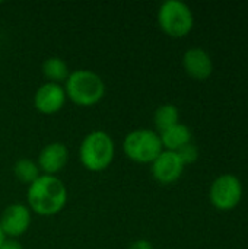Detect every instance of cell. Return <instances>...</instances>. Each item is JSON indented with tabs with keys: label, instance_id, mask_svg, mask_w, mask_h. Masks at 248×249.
<instances>
[{
	"label": "cell",
	"instance_id": "obj_1",
	"mask_svg": "<svg viewBox=\"0 0 248 249\" xmlns=\"http://www.w3.org/2000/svg\"><path fill=\"white\" fill-rule=\"evenodd\" d=\"M28 207L39 216H54L67 203V190L63 181L54 175H39L26 191Z\"/></svg>",
	"mask_w": 248,
	"mask_h": 249
},
{
	"label": "cell",
	"instance_id": "obj_2",
	"mask_svg": "<svg viewBox=\"0 0 248 249\" xmlns=\"http://www.w3.org/2000/svg\"><path fill=\"white\" fill-rule=\"evenodd\" d=\"M64 83L66 96L79 107H92L105 95L104 80L92 70L79 69L70 71Z\"/></svg>",
	"mask_w": 248,
	"mask_h": 249
},
{
	"label": "cell",
	"instance_id": "obj_3",
	"mask_svg": "<svg viewBox=\"0 0 248 249\" xmlns=\"http://www.w3.org/2000/svg\"><path fill=\"white\" fill-rule=\"evenodd\" d=\"M80 163L92 172L107 169L114 159V142L102 130L91 131L85 136L79 147Z\"/></svg>",
	"mask_w": 248,
	"mask_h": 249
},
{
	"label": "cell",
	"instance_id": "obj_4",
	"mask_svg": "<svg viewBox=\"0 0 248 249\" xmlns=\"http://www.w3.org/2000/svg\"><path fill=\"white\" fill-rule=\"evenodd\" d=\"M124 155L137 163H152L162 152L159 134L153 130L137 128L130 131L123 140Z\"/></svg>",
	"mask_w": 248,
	"mask_h": 249
},
{
	"label": "cell",
	"instance_id": "obj_5",
	"mask_svg": "<svg viewBox=\"0 0 248 249\" xmlns=\"http://www.w3.org/2000/svg\"><path fill=\"white\" fill-rule=\"evenodd\" d=\"M159 28L171 38L186 36L194 25L191 9L180 0H167L158 10Z\"/></svg>",
	"mask_w": 248,
	"mask_h": 249
},
{
	"label": "cell",
	"instance_id": "obj_6",
	"mask_svg": "<svg viewBox=\"0 0 248 249\" xmlns=\"http://www.w3.org/2000/svg\"><path fill=\"white\" fill-rule=\"evenodd\" d=\"M209 198L212 206L221 212L235 209L243 198V184L240 178L232 174L219 175L210 185Z\"/></svg>",
	"mask_w": 248,
	"mask_h": 249
},
{
	"label": "cell",
	"instance_id": "obj_7",
	"mask_svg": "<svg viewBox=\"0 0 248 249\" xmlns=\"http://www.w3.org/2000/svg\"><path fill=\"white\" fill-rule=\"evenodd\" d=\"M31 225V210L28 206L13 203L7 206L0 216V228L6 238L16 239L22 236Z\"/></svg>",
	"mask_w": 248,
	"mask_h": 249
},
{
	"label": "cell",
	"instance_id": "obj_8",
	"mask_svg": "<svg viewBox=\"0 0 248 249\" xmlns=\"http://www.w3.org/2000/svg\"><path fill=\"white\" fill-rule=\"evenodd\" d=\"M152 175L161 184H172L175 182L184 171V163L178 158L177 152L164 150L153 162H152Z\"/></svg>",
	"mask_w": 248,
	"mask_h": 249
},
{
	"label": "cell",
	"instance_id": "obj_9",
	"mask_svg": "<svg viewBox=\"0 0 248 249\" xmlns=\"http://www.w3.org/2000/svg\"><path fill=\"white\" fill-rule=\"evenodd\" d=\"M66 98L67 96L61 85L47 82L37 89L34 96V105L39 112L50 115L58 112L63 108Z\"/></svg>",
	"mask_w": 248,
	"mask_h": 249
},
{
	"label": "cell",
	"instance_id": "obj_10",
	"mask_svg": "<svg viewBox=\"0 0 248 249\" xmlns=\"http://www.w3.org/2000/svg\"><path fill=\"white\" fill-rule=\"evenodd\" d=\"M183 67L186 73L196 80H206L213 73V61L209 53L200 47L189 48L184 53Z\"/></svg>",
	"mask_w": 248,
	"mask_h": 249
},
{
	"label": "cell",
	"instance_id": "obj_11",
	"mask_svg": "<svg viewBox=\"0 0 248 249\" xmlns=\"http://www.w3.org/2000/svg\"><path fill=\"white\" fill-rule=\"evenodd\" d=\"M69 160V150L63 143L54 142L42 147L38 155L37 165L45 175H54L60 172Z\"/></svg>",
	"mask_w": 248,
	"mask_h": 249
},
{
	"label": "cell",
	"instance_id": "obj_12",
	"mask_svg": "<svg viewBox=\"0 0 248 249\" xmlns=\"http://www.w3.org/2000/svg\"><path fill=\"white\" fill-rule=\"evenodd\" d=\"M158 134H159L162 147L170 152H177L183 146L191 143V131L186 124H181V123H178Z\"/></svg>",
	"mask_w": 248,
	"mask_h": 249
},
{
	"label": "cell",
	"instance_id": "obj_13",
	"mask_svg": "<svg viewBox=\"0 0 248 249\" xmlns=\"http://www.w3.org/2000/svg\"><path fill=\"white\" fill-rule=\"evenodd\" d=\"M42 74L48 82L60 85L61 82L67 80L70 70H69L67 63L63 58L50 57V58L44 60V63H42Z\"/></svg>",
	"mask_w": 248,
	"mask_h": 249
},
{
	"label": "cell",
	"instance_id": "obj_14",
	"mask_svg": "<svg viewBox=\"0 0 248 249\" xmlns=\"http://www.w3.org/2000/svg\"><path fill=\"white\" fill-rule=\"evenodd\" d=\"M178 120H180L178 108L172 104H164V105L158 107L153 114V123L159 133L178 124L180 123Z\"/></svg>",
	"mask_w": 248,
	"mask_h": 249
},
{
	"label": "cell",
	"instance_id": "obj_15",
	"mask_svg": "<svg viewBox=\"0 0 248 249\" xmlns=\"http://www.w3.org/2000/svg\"><path fill=\"white\" fill-rule=\"evenodd\" d=\"M13 174L20 182L28 184V185H31L41 175L37 162L32 159H28V158H22V159H18L15 162Z\"/></svg>",
	"mask_w": 248,
	"mask_h": 249
},
{
	"label": "cell",
	"instance_id": "obj_16",
	"mask_svg": "<svg viewBox=\"0 0 248 249\" xmlns=\"http://www.w3.org/2000/svg\"><path fill=\"white\" fill-rule=\"evenodd\" d=\"M177 155L181 159V162L184 163V166L186 165H191V163H194L199 159V149H197L196 144L189 143V144L183 146L180 150H177Z\"/></svg>",
	"mask_w": 248,
	"mask_h": 249
},
{
	"label": "cell",
	"instance_id": "obj_17",
	"mask_svg": "<svg viewBox=\"0 0 248 249\" xmlns=\"http://www.w3.org/2000/svg\"><path fill=\"white\" fill-rule=\"evenodd\" d=\"M0 249H23V247H22V244L18 239L4 238V241L0 245Z\"/></svg>",
	"mask_w": 248,
	"mask_h": 249
},
{
	"label": "cell",
	"instance_id": "obj_18",
	"mask_svg": "<svg viewBox=\"0 0 248 249\" xmlns=\"http://www.w3.org/2000/svg\"><path fill=\"white\" fill-rule=\"evenodd\" d=\"M129 249H153V245L146 239H137L133 244H130Z\"/></svg>",
	"mask_w": 248,
	"mask_h": 249
},
{
	"label": "cell",
	"instance_id": "obj_19",
	"mask_svg": "<svg viewBox=\"0 0 248 249\" xmlns=\"http://www.w3.org/2000/svg\"><path fill=\"white\" fill-rule=\"evenodd\" d=\"M4 238H6V236H4V233H3V231H1V228H0V245H1V242L4 241Z\"/></svg>",
	"mask_w": 248,
	"mask_h": 249
},
{
	"label": "cell",
	"instance_id": "obj_20",
	"mask_svg": "<svg viewBox=\"0 0 248 249\" xmlns=\"http://www.w3.org/2000/svg\"><path fill=\"white\" fill-rule=\"evenodd\" d=\"M0 4H1V1H0Z\"/></svg>",
	"mask_w": 248,
	"mask_h": 249
}]
</instances>
